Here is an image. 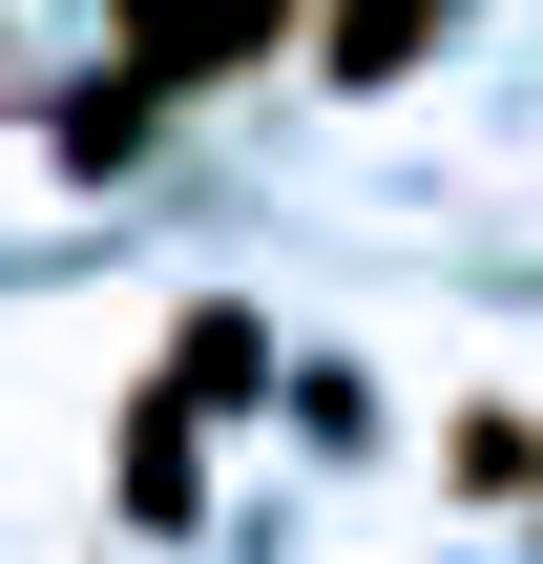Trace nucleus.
<instances>
[{
	"label": "nucleus",
	"mask_w": 543,
	"mask_h": 564,
	"mask_svg": "<svg viewBox=\"0 0 543 564\" xmlns=\"http://www.w3.org/2000/svg\"><path fill=\"white\" fill-rule=\"evenodd\" d=\"M105 21H126V84H146V105H188V84H251L272 42H314L335 0H105Z\"/></svg>",
	"instance_id": "1"
},
{
	"label": "nucleus",
	"mask_w": 543,
	"mask_h": 564,
	"mask_svg": "<svg viewBox=\"0 0 543 564\" xmlns=\"http://www.w3.org/2000/svg\"><path fill=\"white\" fill-rule=\"evenodd\" d=\"M439 21H460V0H335V21H314V63H335V84H398Z\"/></svg>",
	"instance_id": "2"
}]
</instances>
